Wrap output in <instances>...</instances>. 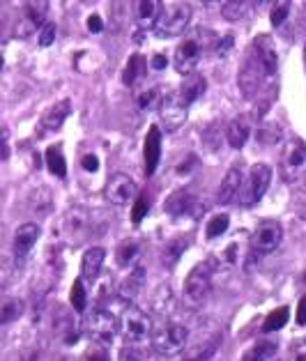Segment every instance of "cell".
Listing matches in <instances>:
<instances>
[{"mask_svg":"<svg viewBox=\"0 0 306 361\" xmlns=\"http://www.w3.org/2000/svg\"><path fill=\"white\" fill-rule=\"evenodd\" d=\"M203 51H205V44L198 39V35H189V37H185L178 44V49H175V54H173L175 69H178L182 76L196 74V67L200 63V58H203Z\"/></svg>","mask_w":306,"mask_h":361,"instance_id":"cell-8","label":"cell"},{"mask_svg":"<svg viewBox=\"0 0 306 361\" xmlns=\"http://www.w3.org/2000/svg\"><path fill=\"white\" fill-rule=\"evenodd\" d=\"M281 171L283 178L290 182L297 180L306 171V143L300 138L290 140L283 149V159H281Z\"/></svg>","mask_w":306,"mask_h":361,"instance_id":"cell-12","label":"cell"},{"mask_svg":"<svg viewBox=\"0 0 306 361\" xmlns=\"http://www.w3.org/2000/svg\"><path fill=\"white\" fill-rule=\"evenodd\" d=\"M251 136V122L247 116H238L235 120H231L228 129H226V140L233 149H242L247 145V140Z\"/></svg>","mask_w":306,"mask_h":361,"instance_id":"cell-21","label":"cell"},{"mask_svg":"<svg viewBox=\"0 0 306 361\" xmlns=\"http://www.w3.org/2000/svg\"><path fill=\"white\" fill-rule=\"evenodd\" d=\"M166 209L175 216H180V214H196L198 216L200 212H205V207H198L196 198L191 196L187 189L175 191L173 196L166 200Z\"/></svg>","mask_w":306,"mask_h":361,"instance_id":"cell-19","label":"cell"},{"mask_svg":"<svg viewBox=\"0 0 306 361\" xmlns=\"http://www.w3.org/2000/svg\"><path fill=\"white\" fill-rule=\"evenodd\" d=\"M166 63H169V60H166V56H161V54H154L152 56V69H164L166 67Z\"/></svg>","mask_w":306,"mask_h":361,"instance_id":"cell-46","label":"cell"},{"mask_svg":"<svg viewBox=\"0 0 306 361\" xmlns=\"http://www.w3.org/2000/svg\"><path fill=\"white\" fill-rule=\"evenodd\" d=\"M56 32H58V25L54 21H47L42 25V30L37 32V42H39V47L42 49H47L51 47V44L56 42Z\"/></svg>","mask_w":306,"mask_h":361,"instance_id":"cell-38","label":"cell"},{"mask_svg":"<svg viewBox=\"0 0 306 361\" xmlns=\"http://www.w3.org/2000/svg\"><path fill=\"white\" fill-rule=\"evenodd\" d=\"M120 322H122V334H125V341L129 345H145V343L154 336L152 318L136 306L125 308Z\"/></svg>","mask_w":306,"mask_h":361,"instance_id":"cell-3","label":"cell"},{"mask_svg":"<svg viewBox=\"0 0 306 361\" xmlns=\"http://www.w3.org/2000/svg\"><path fill=\"white\" fill-rule=\"evenodd\" d=\"M269 182H272V169L267 164H256L253 169L249 171L247 180L242 184V191H240V202L244 207H251L256 202L262 200V196L267 193L269 189Z\"/></svg>","mask_w":306,"mask_h":361,"instance_id":"cell-7","label":"cell"},{"mask_svg":"<svg viewBox=\"0 0 306 361\" xmlns=\"http://www.w3.org/2000/svg\"><path fill=\"white\" fill-rule=\"evenodd\" d=\"M69 302H72L74 311L83 313L87 308V293H85V286H83V279H76L74 286H72V293H69Z\"/></svg>","mask_w":306,"mask_h":361,"instance_id":"cell-33","label":"cell"},{"mask_svg":"<svg viewBox=\"0 0 306 361\" xmlns=\"http://www.w3.org/2000/svg\"><path fill=\"white\" fill-rule=\"evenodd\" d=\"M143 283H145V267L141 265V262H136V265L129 269V274L122 279V283L118 288V295L122 299H127V302H131V299L143 290Z\"/></svg>","mask_w":306,"mask_h":361,"instance_id":"cell-20","label":"cell"},{"mask_svg":"<svg viewBox=\"0 0 306 361\" xmlns=\"http://www.w3.org/2000/svg\"><path fill=\"white\" fill-rule=\"evenodd\" d=\"M297 324H306V295L300 299V306H297Z\"/></svg>","mask_w":306,"mask_h":361,"instance_id":"cell-45","label":"cell"},{"mask_svg":"<svg viewBox=\"0 0 306 361\" xmlns=\"http://www.w3.org/2000/svg\"><path fill=\"white\" fill-rule=\"evenodd\" d=\"M147 209H150V200H147V196H138L134 200V207H131V221L138 226L143 221V216L147 214Z\"/></svg>","mask_w":306,"mask_h":361,"instance_id":"cell-39","label":"cell"},{"mask_svg":"<svg viewBox=\"0 0 306 361\" xmlns=\"http://www.w3.org/2000/svg\"><path fill=\"white\" fill-rule=\"evenodd\" d=\"M87 30L94 32V35L104 30V23H102V16L99 14H92L90 19H87Z\"/></svg>","mask_w":306,"mask_h":361,"instance_id":"cell-44","label":"cell"},{"mask_svg":"<svg viewBox=\"0 0 306 361\" xmlns=\"http://www.w3.org/2000/svg\"><path fill=\"white\" fill-rule=\"evenodd\" d=\"M81 166L87 173H94L99 169V159L94 154H85V157H81Z\"/></svg>","mask_w":306,"mask_h":361,"instance_id":"cell-43","label":"cell"},{"mask_svg":"<svg viewBox=\"0 0 306 361\" xmlns=\"http://www.w3.org/2000/svg\"><path fill=\"white\" fill-rule=\"evenodd\" d=\"M189 106H185V102L180 99L178 92H171L164 97L161 106H159V118L166 131H178L187 122Z\"/></svg>","mask_w":306,"mask_h":361,"instance_id":"cell-11","label":"cell"},{"mask_svg":"<svg viewBox=\"0 0 306 361\" xmlns=\"http://www.w3.org/2000/svg\"><path fill=\"white\" fill-rule=\"evenodd\" d=\"M216 345H219V336L214 338V341H209V343H205V345H200V348H196L194 352H189V355L185 357V361H207L209 357L214 355V350H216Z\"/></svg>","mask_w":306,"mask_h":361,"instance_id":"cell-36","label":"cell"},{"mask_svg":"<svg viewBox=\"0 0 306 361\" xmlns=\"http://www.w3.org/2000/svg\"><path fill=\"white\" fill-rule=\"evenodd\" d=\"M189 21H191L189 3H166L159 21L154 25V32L159 37H180L189 28Z\"/></svg>","mask_w":306,"mask_h":361,"instance_id":"cell-4","label":"cell"},{"mask_svg":"<svg viewBox=\"0 0 306 361\" xmlns=\"http://www.w3.org/2000/svg\"><path fill=\"white\" fill-rule=\"evenodd\" d=\"M276 343L274 341H258L242 355V361H272V357L276 355Z\"/></svg>","mask_w":306,"mask_h":361,"instance_id":"cell-25","label":"cell"},{"mask_svg":"<svg viewBox=\"0 0 306 361\" xmlns=\"http://www.w3.org/2000/svg\"><path fill=\"white\" fill-rule=\"evenodd\" d=\"M47 5L49 3H25L23 5L19 21H16V25H14L16 37L25 39V37H30V35L42 30V25L47 23V10H49Z\"/></svg>","mask_w":306,"mask_h":361,"instance_id":"cell-9","label":"cell"},{"mask_svg":"<svg viewBox=\"0 0 306 361\" xmlns=\"http://www.w3.org/2000/svg\"><path fill=\"white\" fill-rule=\"evenodd\" d=\"M293 3H288V0H283V3H274L272 7V14H269V19H272V25L274 28H279V25H283L286 19H288V14H290V7Z\"/></svg>","mask_w":306,"mask_h":361,"instance_id":"cell-37","label":"cell"},{"mask_svg":"<svg viewBox=\"0 0 306 361\" xmlns=\"http://www.w3.org/2000/svg\"><path fill=\"white\" fill-rule=\"evenodd\" d=\"M138 196H141V193H138L136 182L131 180L129 175L118 173V175H113V178L109 180L106 198H109L116 207H125V205H129L131 200H136Z\"/></svg>","mask_w":306,"mask_h":361,"instance_id":"cell-13","label":"cell"},{"mask_svg":"<svg viewBox=\"0 0 306 361\" xmlns=\"http://www.w3.org/2000/svg\"><path fill=\"white\" fill-rule=\"evenodd\" d=\"M42 235L39 224H23L14 231V258H16V267L23 265V260L28 258V253L32 251V246L37 244Z\"/></svg>","mask_w":306,"mask_h":361,"instance_id":"cell-14","label":"cell"},{"mask_svg":"<svg viewBox=\"0 0 306 361\" xmlns=\"http://www.w3.org/2000/svg\"><path fill=\"white\" fill-rule=\"evenodd\" d=\"M228 224H231V216L228 214H214L212 219L207 221V228H205V233L209 240H216V237H221L226 231H228Z\"/></svg>","mask_w":306,"mask_h":361,"instance_id":"cell-32","label":"cell"},{"mask_svg":"<svg viewBox=\"0 0 306 361\" xmlns=\"http://www.w3.org/2000/svg\"><path fill=\"white\" fill-rule=\"evenodd\" d=\"M209 290H212V267H209V262H198L185 279V290H182L185 304L191 308L203 306L209 297Z\"/></svg>","mask_w":306,"mask_h":361,"instance_id":"cell-2","label":"cell"},{"mask_svg":"<svg viewBox=\"0 0 306 361\" xmlns=\"http://www.w3.org/2000/svg\"><path fill=\"white\" fill-rule=\"evenodd\" d=\"M21 313H23V302H21V299H5L3 311H0V322L10 324L12 320L21 318Z\"/></svg>","mask_w":306,"mask_h":361,"instance_id":"cell-34","label":"cell"},{"mask_svg":"<svg viewBox=\"0 0 306 361\" xmlns=\"http://www.w3.org/2000/svg\"><path fill=\"white\" fill-rule=\"evenodd\" d=\"M164 10V3L159 0H141L136 3V21L141 28H154L157 21H159Z\"/></svg>","mask_w":306,"mask_h":361,"instance_id":"cell-23","label":"cell"},{"mask_svg":"<svg viewBox=\"0 0 306 361\" xmlns=\"http://www.w3.org/2000/svg\"><path fill=\"white\" fill-rule=\"evenodd\" d=\"M164 102V97L159 92V87H147L141 94H138V109L141 111H152V109H159Z\"/></svg>","mask_w":306,"mask_h":361,"instance_id":"cell-31","label":"cell"},{"mask_svg":"<svg viewBox=\"0 0 306 361\" xmlns=\"http://www.w3.org/2000/svg\"><path fill=\"white\" fill-rule=\"evenodd\" d=\"M251 3H242V0H228V3H221V14L226 21H240L244 14L249 12Z\"/></svg>","mask_w":306,"mask_h":361,"instance_id":"cell-30","label":"cell"},{"mask_svg":"<svg viewBox=\"0 0 306 361\" xmlns=\"http://www.w3.org/2000/svg\"><path fill=\"white\" fill-rule=\"evenodd\" d=\"M143 161H145V175L152 178L157 173V166L161 161V129L157 125H150V129H147V134H145Z\"/></svg>","mask_w":306,"mask_h":361,"instance_id":"cell-15","label":"cell"},{"mask_svg":"<svg viewBox=\"0 0 306 361\" xmlns=\"http://www.w3.org/2000/svg\"><path fill=\"white\" fill-rule=\"evenodd\" d=\"M147 357L145 345H129L125 343V350H122V359L125 361H143Z\"/></svg>","mask_w":306,"mask_h":361,"instance_id":"cell-40","label":"cell"},{"mask_svg":"<svg viewBox=\"0 0 306 361\" xmlns=\"http://www.w3.org/2000/svg\"><path fill=\"white\" fill-rule=\"evenodd\" d=\"M207 90V81H205V76H200V74H189L185 76V81H182L180 85V99L185 102V106H191L198 97H203V92Z\"/></svg>","mask_w":306,"mask_h":361,"instance_id":"cell-22","label":"cell"},{"mask_svg":"<svg viewBox=\"0 0 306 361\" xmlns=\"http://www.w3.org/2000/svg\"><path fill=\"white\" fill-rule=\"evenodd\" d=\"M122 329V322L116 313L106 311V308H92L85 315V331L90 334V338L102 345H109L113 338L118 336V331Z\"/></svg>","mask_w":306,"mask_h":361,"instance_id":"cell-5","label":"cell"},{"mask_svg":"<svg viewBox=\"0 0 306 361\" xmlns=\"http://www.w3.org/2000/svg\"><path fill=\"white\" fill-rule=\"evenodd\" d=\"M253 49H256L258 54H260V58H262V63H265L269 76H274L279 72V51L272 44V39H269L267 35H260V37L253 39Z\"/></svg>","mask_w":306,"mask_h":361,"instance_id":"cell-24","label":"cell"},{"mask_svg":"<svg viewBox=\"0 0 306 361\" xmlns=\"http://www.w3.org/2000/svg\"><path fill=\"white\" fill-rule=\"evenodd\" d=\"M293 361H306V352H300V355H295Z\"/></svg>","mask_w":306,"mask_h":361,"instance_id":"cell-47","label":"cell"},{"mask_svg":"<svg viewBox=\"0 0 306 361\" xmlns=\"http://www.w3.org/2000/svg\"><path fill=\"white\" fill-rule=\"evenodd\" d=\"M47 169L56 175V178H65L67 175V161L63 154V147L60 145H51L47 149Z\"/></svg>","mask_w":306,"mask_h":361,"instance_id":"cell-26","label":"cell"},{"mask_svg":"<svg viewBox=\"0 0 306 361\" xmlns=\"http://www.w3.org/2000/svg\"><path fill=\"white\" fill-rule=\"evenodd\" d=\"M116 258H118V265H122V267H134L136 262H138V244L136 242H131V240H127V242H122L120 246H118V253H116Z\"/></svg>","mask_w":306,"mask_h":361,"instance_id":"cell-29","label":"cell"},{"mask_svg":"<svg viewBox=\"0 0 306 361\" xmlns=\"http://www.w3.org/2000/svg\"><path fill=\"white\" fill-rule=\"evenodd\" d=\"M69 116H72V102L60 99L51 109L44 111V116L39 120V127H42V131H56V129H60L65 125V120Z\"/></svg>","mask_w":306,"mask_h":361,"instance_id":"cell-18","label":"cell"},{"mask_svg":"<svg viewBox=\"0 0 306 361\" xmlns=\"http://www.w3.org/2000/svg\"><path fill=\"white\" fill-rule=\"evenodd\" d=\"M81 361H111V355H109L106 345H102V343H94L92 341L90 345L85 348Z\"/></svg>","mask_w":306,"mask_h":361,"instance_id":"cell-35","label":"cell"},{"mask_svg":"<svg viewBox=\"0 0 306 361\" xmlns=\"http://www.w3.org/2000/svg\"><path fill=\"white\" fill-rule=\"evenodd\" d=\"M242 184H244V175H242V169L240 166H231L228 173H226V178L219 184V191H216V198L221 205H228L235 198L240 196L242 191Z\"/></svg>","mask_w":306,"mask_h":361,"instance_id":"cell-17","label":"cell"},{"mask_svg":"<svg viewBox=\"0 0 306 361\" xmlns=\"http://www.w3.org/2000/svg\"><path fill=\"white\" fill-rule=\"evenodd\" d=\"M233 49V35H224V37H219L214 39V54L219 58H224V56H228V51Z\"/></svg>","mask_w":306,"mask_h":361,"instance_id":"cell-42","label":"cell"},{"mask_svg":"<svg viewBox=\"0 0 306 361\" xmlns=\"http://www.w3.org/2000/svg\"><path fill=\"white\" fill-rule=\"evenodd\" d=\"M265 78H272L267 72L265 63H262V58L256 49H253V44L249 47L247 56H244V63H242V69H240V76H238V85L242 94L247 97V99H253V97L258 94L260 85Z\"/></svg>","mask_w":306,"mask_h":361,"instance_id":"cell-1","label":"cell"},{"mask_svg":"<svg viewBox=\"0 0 306 361\" xmlns=\"http://www.w3.org/2000/svg\"><path fill=\"white\" fill-rule=\"evenodd\" d=\"M147 72V63H145V58L141 56H131L129 58V63L125 67V74H122V81H125V85H134L138 78H143Z\"/></svg>","mask_w":306,"mask_h":361,"instance_id":"cell-27","label":"cell"},{"mask_svg":"<svg viewBox=\"0 0 306 361\" xmlns=\"http://www.w3.org/2000/svg\"><path fill=\"white\" fill-rule=\"evenodd\" d=\"M304 65H306V44H304Z\"/></svg>","mask_w":306,"mask_h":361,"instance_id":"cell-48","label":"cell"},{"mask_svg":"<svg viewBox=\"0 0 306 361\" xmlns=\"http://www.w3.org/2000/svg\"><path fill=\"white\" fill-rule=\"evenodd\" d=\"M281 242H283V228L276 221L260 224L251 235V249L253 253H260V255L276 251L279 246H281Z\"/></svg>","mask_w":306,"mask_h":361,"instance_id":"cell-10","label":"cell"},{"mask_svg":"<svg viewBox=\"0 0 306 361\" xmlns=\"http://www.w3.org/2000/svg\"><path fill=\"white\" fill-rule=\"evenodd\" d=\"M104 260H106V249H102V246L87 249L81 258V279L90 281V283H97L104 269Z\"/></svg>","mask_w":306,"mask_h":361,"instance_id":"cell-16","label":"cell"},{"mask_svg":"<svg viewBox=\"0 0 306 361\" xmlns=\"http://www.w3.org/2000/svg\"><path fill=\"white\" fill-rule=\"evenodd\" d=\"M189 341V329L180 322H166L161 327L154 329L152 336V348L164 357H175L187 348Z\"/></svg>","mask_w":306,"mask_h":361,"instance_id":"cell-6","label":"cell"},{"mask_svg":"<svg viewBox=\"0 0 306 361\" xmlns=\"http://www.w3.org/2000/svg\"><path fill=\"white\" fill-rule=\"evenodd\" d=\"M187 249V244H182V240H175V242H171L169 244V251H166V262L173 267L175 262L180 260V253Z\"/></svg>","mask_w":306,"mask_h":361,"instance_id":"cell-41","label":"cell"},{"mask_svg":"<svg viewBox=\"0 0 306 361\" xmlns=\"http://www.w3.org/2000/svg\"><path fill=\"white\" fill-rule=\"evenodd\" d=\"M288 318H290V308L288 306L274 308V311L265 318V322H262V334H272V331H279L281 327H286Z\"/></svg>","mask_w":306,"mask_h":361,"instance_id":"cell-28","label":"cell"}]
</instances>
